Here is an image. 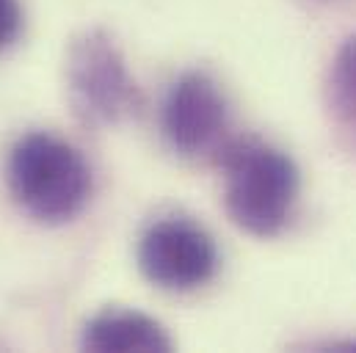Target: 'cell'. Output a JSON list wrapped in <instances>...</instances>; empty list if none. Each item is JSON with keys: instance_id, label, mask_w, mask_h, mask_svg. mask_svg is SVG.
Wrapping results in <instances>:
<instances>
[{"instance_id": "5", "label": "cell", "mask_w": 356, "mask_h": 353, "mask_svg": "<svg viewBox=\"0 0 356 353\" xmlns=\"http://www.w3.org/2000/svg\"><path fill=\"white\" fill-rule=\"evenodd\" d=\"M227 124L229 108L213 78L204 72H185L172 83L163 99L161 127L175 152L185 158L218 152L227 144Z\"/></svg>"}, {"instance_id": "9", "label": "cell", "mask_w": 356, "mask_h": 353, "mask_svg": "<svg viewBox=\"0 0 356 353\" xmlns=\"http://www.w3.org/2000/svg\"><path fill=\"white\" fill-rule=\"evenodd\" d=\"M340 348H346V351H356V343H348V345H340Z\"/></svg>"}, {"instance_id": "7", "label": "cell", "mask_w": 356, "mask_h": 353, "mask_svg": "<svg viewBox=\"0 0 356 353\" xmlns=\"http://www.w3.org/2000/svg\"><path fill=\"white\" fill-rule=\"evenodd\" d=\"M329 105L340 122L356 124V36L337 50L329 72Z\"/></svg>"}, {"instance_id": "6", "label": "cell", "mask_w": 356, "mask_h": 353, "mask_svg": "<svg viewBox=\"0 0 356 353\" xmlns=\"http://www.w3.org/2000/svg\"><path fill=\"white\" fill-rule=\"evenodd\" d=\"M83 348L94 353H127V351H172L166 329L136 309L111 306L94 315L83 329Z\"/></svg>"}, {"instance_id": "3", "label": "cell", "mask_w": 356, "mask_h": 353, "mask_svg": "<svg viewBox=\"0 0 356 353\" xmlns=\"http://www.w3.org/2000/svg\"><path fill=\"white\" fill-rule=\"evenodd\" d=\"M67 91L78 122L91 130L122 124L144 105L122 50L105 31H86L72 42L67 56Z\"/></svg>"}, {"instance_id": "2", "label": "cell", "mask_w": 356, "mask_h": 353, "mask_svg": "<svg viewBox=\"0 0 356 353\" xmlns=\"http://www.w3.org/2000/svg\"><path fill=\"white\" fill-rule=\"evenodd\" d=\"M6 176L14 202L42 224H67L89 204V163L58 136L31 133L19 138L8 155Z\"/></svg>"}, {"instance_id": "1", "label": "cell", "mask_w": 356, "mask_h": 353, "mask_svg": "<svg viewBox=\"0 0 356 353\" xmlns=\"http://www.w3.org/2000/svg\"><path fill=\"white\" fill-rule=\"evenodd\" d=\"M229 218L254 238L284 229L298 199L296 163L257 138H232L218 149Z\"/></svg>"}, {"instance_id": "4", "label": "cell", "mask_w": 356, "mask_h": 353, "mask_svg": "<svg viewBox=\"0 0 356 353\" xmlns=\"http://www.w3.org/2000/svg\"><path fill=\"white\" fill-rule=\"evenodd\" d=\"M138 268L155 287L188 293L216 276L218 249L199 224L182 215H169L141 235Z\"/></svg>"}, {"instance_id": "8", "label": "cell", "mask_w": 356, "mask_h": 353, "mask_svg": "<svg viewBox=\"0 0 356 353\" xmlns=\"http://www.w3.org/2000/svg\"><path fill=\"white\" fill-rule=\"evenodd\" d=\"M22 31V8L19 0H0V50L17 42Z\"/></svg>"}]
</instances>
